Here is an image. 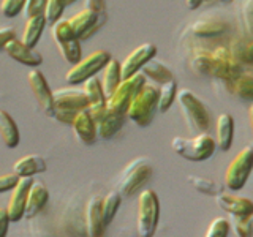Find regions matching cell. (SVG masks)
Masks as SVG:
<instances>
[{
	"label": "cell",
	"mask_w": 253,
	"mask_h": 237,
	"mask_svg": "<svg viewBox=\"0 0 253 237\" xmlns=\"http://www.w3.org/2000/svg\"><path fill=\"white\" fill-rule=\"evenodd\" d=\"M217 204L221 210H225L229 215L236 217H249L253 215V201L244 196H236L229 193H218Z\"/></svg>",
	"instance_id": "e0dca14e"
},
{
	"label": "cell",
	"mask_w": 253,
	"mask_h": 237,
	"mask_svg": "<svg viewBox=\"0 0 253 237\" xmlns=\"http://www.w3.org/2000/svg\"><path fill=\"white\" fill-rule=\"evenodd\" d=\"M113 55L109 54V51L98 49L89 54L87 57L81 59L75 65H71V68L65 73V81L70 85H79L83 84L85 79H89L95 76L98 71L103 70V67L109 62V59Z\"/></svg>",
	"instance_id": "ba28073f"
},
{
	"label": "cell",
	"mask_w": 253,
	"mask_h": 237,
	"mask_svg": "<svg viewBox=\"0 0 253 237\" xmlns=\"http://www.w3.org/2000/svg\"><path fill=\"white\" fill-rule=\"evenodd\" d=\"M152 172V164L147 158H136L130 161L122 171L121 180H119V193L122 196L134 195L150 180Z\"/></svg>",
	"instance_id": "52a82bcc"
},
{
	"label": "cell",
	"mask_w": 253,
	"mask_h": 237,
	"mask_svg": "<svg viewBox=\"0 0 253 237\" xmlns=\"http://www.w3.org/2000/svg\"><path fill=\"white\" fill-rule=\"evenodd\" d=\"M160 220V201L154 190H142L138 196L136 233L139 237H154Z\"/></svg>",
	"instance_id": "3957f363"
},
{
	"label": "cell",
	"mask_w": 253,
	"mask_h": 237,
	"mask_svg": "<svg viewBox=\"0 0 253 237\" xmlns=\"http://www.w3.org/2000/svg\"><path fill=\"white\" fill-rule=\"evenodd\" d=\"M68 22L73 27L75 35L79 41H85L108 22V13H95L89 8H83L81 11L71 16Z\"/></svg>",
	"instance_id": "30bf717a"
},
{
	"label": "cell",
	"mask_w": 253,
	"mask_h": 237,
	"mask_svg": "<svg viewBox=\"0 0 253 237\" xmlns=\"http://www.w3.org/2000/svg\"><path fill=\"white\" fill-rule=\"evenodd\" d=\"M126 116H116L106 113L105 117L97 123V134L100 139H111L114 134L122 128Z\"/></svg>",
	"instance_id": "4316f807"
},
{
	"label": "cell",
	"mask_w": 253,
	"mask_h": 237,
	"mask_svg": "<svg viewBox=\"0 0 253 237\" xmlns=\"http://www.w3.org/2000/svg\"><path fill=\"white\" fill-rule=\"evenodd\" d=\"M204 2H215V0H204ZM217 2H231V0H217Z\"/></svg>",
	"instance_id": "681fc988"
},
{
	"label": "cell",
	"mask_w": 253,
	"mask_h": 237,
	"mask_svg": "<svg viewBox=\"0 0 253 237\" xmlns=\"http://www.w3.org/2000/svg\"><path fill=\"white\" fill-rule=\"evenodd\" d=\"M13 38H16V30L13 27H0V51H3L6 43Z\"/></svg>",
	"instance_id": "7bdbcfd3"
},
{
	"label": "cell",
	"mask_w": 253,
	"mask_h": 237,
	"mask_svg": "<svg viewBox=\"0 0 253 237\" xmlns=\"http://www.w3.org/2000/svg\"><path fill=\"white\" fill-rule=\"evenodd\" d=\"M10 223H11V220H10V217H8L6 209L0 207V237H6Z\"/></svg>",
	"instance_id": "ee69618b"
},
{
	"label": "cell",
	"mask_w": 253,
	"mask_h": 237,
	"mask_svg": "<svg viewBox=\"0 0 253 237\" xmlns=\"http://www.w3.org/2000/svg\"><path fill=\"white\" fill-rule=\"evenodd\" d=\"M203 3H204V0H185V5L190 10H196V8H200Z\"/></svg>",
	"instance_id": "7dc6e473"
},
{
	"label": "cell",
	"mask_w": 253,
	"mask_h": 237,
	"mask_svg": "<svg viewBox=\"0 0 253 237\" xmlns=\"http://www.w3.org/2000/svg\"><path fill=\"white\" fill-rule=\"evenodd\" d=\"M103 76H101V87H103V92H105L106 98L113 93L117 85L121 84L122 81V73H121V62L117 59L111 57L109 62L103 67Z\"/></svg>",
	"instance_id": "d4e9b609"
},
{
	"label": "cell",
	"mask_w": 253,
	"mask_h": 237,
	"mask_svg": "<svg viewBox=\"0 0 253 237\" xmlns=\"http://www.w3.org/2000/svg\"><path fill=\"white\" fill-rule=\"evenodd\" d=\"M226 84L229 87V92L234 93L236 97L253 103V76L241 73L233 81H228Z\"/></svg>",
	"instance_id": "83f0119b"
},
{
	"label": "cell",
	"mask_w": 253,
	"mask_h": 237,
	"mask_svg": "<svg viewBox=\"0 0 253 237\" xmlns=\"http://www.w3.org/2000/svg\"><path fill=\"white\" fill-rule=\"evenodd\" d=\"M54 106L57 109H71V111H84L89 106L83 90L71 89V87H60L52 90Z\"/></svg>",
	"instance_id": "9a60e30c"
},
{
	"label": "cell",
	"mask_w": 253,
	"mask_h": 237,
	"mask_svg": "<svg viewBox=\"0 0 253 237\" xmlns=\"http://www.w3.org/2000/svg\"><path fill=\"white\" fill-rule=\"evenodd\" d=\"M59 52L63 57V60L68 62L70 65H75L83 59V49H81V41L78 38L70 40V41L57 43Z\"/></svg>",
	"instance_id": "1f68e13d"
},
{
	"label": "cell",
	"mask_w": 253,
	"mask_h": 237,
	"mask_svg": "<svg viewBox=\"0 0 253 237\" xmlns=\"http://www.w3.org/2000/svg\"><path fill=\"white\" fill-rule=\"evenodd\" d=\"M87 113L90 114V117L95 120V123H98L106 114V103H100V105H90L87 106Z\"/></svg>",
	"instance_id": "b9f144b4"
},
{
	"label": "cell",
	"mask_w": 253,
	"mask_h": 237,
	"mask_svg": "<svg viewBox=\"0 0 253 237\" xmlns=\"http://www.w3.org/2000/svg\"><path fill=\"white\" fill-rule=\"evenodd\" d=\"M234 138V118L231 114H220L215 123V146L221 152L229 150Z\"/></svg>",
	"instance_id": "ffe728a7"
},
{
	"label": "cell",
	"mask_w": 253,
	"mask_h": 237,
	"mask_svg": "<svg viewBox=\"0 0 253 237\" xmlns=\"http://www.w3.org/2000/svg\"><path fill=\"white\" fill-rule=\"evenodd\" d=\"M32 180H34L32 177H19L18 184L11 190L10 201H8V205H6L8 217H10L11 221H19L24 217L26 199H27L29 188L32 185Z\"/></svg>",
	"instance_id": "5bb4252c"
},
{
	"label": "cell",
	"mask_w": 253,
	"mask_h": 237,
	"mask_svg": "<svg viewBox=\"0 0 253 237\" xmlns=\"http://www.w3.org/2000/svg\"><path fill=\"white\" fill-rule=\"evenodd\" d=\"M75 2H78V0H67V5H71V3H75Z\"/></svg>",
	"instance_id": "f907efd6"
},
{
	"label": "cell",
	"mask_w": 253,
	"mask_h": 237,
	"mask_svg": "<svg viewBox=\"0 0 253 237\" xmlns=\"http://www.w3.org/2000/svg\"><path fill=\"white\" fill-rule=\"evenodd\" d=\"M176 95H177L176 79H171V81L160 85V89H158V111L162 114H165L172 106L174 100H176Z\"/></svg>",
	"instance_id": "4dcf8cb0"
},
{
	"label": "cell",
	"mask_w": 253,
	"mask_h": 237,
	"mask_svg": "<svg viewBox=\"0 0 253 237\" xmlns=\"http://www.w3.org/2000/svg\"><path fill=\"white\" fill-rule=\"evenodd\" d=\"M142 75L146 76V79H152V81L155 84H165V82H168L171 81V79H174V75H172V71L165 65V63L162 62H158V60H149L147 63H144L142 65V68L139 70Z\"/></svg>",
	"instance_id": "484cf974"
},
{
	"label": "cell",
	"mask_w": 253,
	"mask_h": 237,
	"mask_svg": "<svg viewBox=\"0 0 253 237\" xmlns=\"http://www.w3.org/2000/svg\"><path fill=\"white\" fill-rule=\"evenodd\" d=\"M171 147L179 157L190 161H204L215 152V139L209 133H200L195 138L176 136L171 141Z\"/></svg>",
	"instance_id": "277c9868"
},
{
	"label": "cell",
	"mask_w": 253,
	"mask_h": 237,
	"mask_svg": "<svg viewBox=\"0 0 253 237\" xmlns=\"http://www.w3.org/2000/svg\"><path fill=\"white\" fill-rule=\"evenodd\" d=\"M121 202H122V195L114 190V192H109L105 198L101 199V212H103V221L105 225L108 226L111 221L114 220L116 213L121 207Z\"/></svg>",
	"instance_id": "f546056e"
},
{
	"label": "cell",
	"mask_w": 253,
	"mask_h": 237,
	"mask_svg": "<svg viewBox=\"0 0 253 237\" xmlns=\"http://www.w3.org/2000/svg\"><path fill=\"white\" fill-rule=\"evenodd\" d=\"M85 8H89L95 13H108L106 0H85Z\"/></svg>",
	"instance_id": "f6af8a7d"
},
{
	"label": "cell",
	"mask_w": 253,
	"mask_h": 237,
	"mask_svg": "<svg viewBox=\"0 0 253 237\" xmlns=\"http://www.w3.org/2000/svg\"><path fill=\"white\" fill-rule=\"evenodd\" d=\"M192 65L196 70V73L209 78H217L225 82L233 81L234 78L242 73L241 63L236 62L231 51L223 46L215 47L212 52L196 54L192 60Z\"/></svg>",
	"instance_id": "6da1fadb"
},
{
	"label": "cell",
	"mask_w": 253,
	"mask_h": 237,
	"mask_svg": "<svg viewBox=\"0 0 253 237\" xmlns=\"http://www.w3.org/2000/svg\"><path fill=\"white\" fill-rule=\"evenodd\" d=\"M176 97H177V101L182 108V113H184L192 131H195L198 134L208 133L212 120H211V114L204 103L198 98L192 90H187V89L179 90Z\"/></svg>",
	"instance_id": "5b68a950"
},
{
	"label": "cell",
	"mask_w": 253,
	"mask_h": 237,
	"mask_svg": "<svg viewBox=\"0 0 253 237\" xmlns=\"http://www.w3.org/2000/svg\"><path fill=\"white\" fill-rule=\"evenodd\" d=\"M226 29H228V24L221 18H201L195 21L192 26L193 34L196 37H203V38L223 35Z\"/></svg>",
	"instance_id": "7402d4cb"
},
{
	"label": "cell",
	"mask_w": 253,
	"mask_h": 237,
	"mask_svg": "<svg viewBox=\"0 0 253 237\" xmlns=\"http://www.w3.org/2000/svg\"><path fill=\"white\" fill-rule=\"evenodd\" d=\"M3 51L10 55L13 60L30 68H38L43 63V55L38 51H35V47L24 44L19 38L10 40V41L6 43V46L3 47Z\"/></svg>",
	"instance_id": "4fadbf2b"
},
{
	"label": "cell",
	"mask_w": 253,
	"mask_h": 237,
	"mask_svg": "<svg viewBox=\"0 0 253 237\" xmlns=\"http://www.w3.org/2000/svg\"><path fill=\"white\" fill-rule=\"evenodd\" d=\"M27 82L42 113L47 117H52L55 106L52 100V90L46 81V76L38 68H30L27 73Z\"/></svg>",
	"instance_id": "8fae6325"
},
{
	"label": "cell",
	"mask_w": 253,
	"mask_h": 237,
	"mask_svg": "<svg viewBox=\"0 0 253 237\" xmlns=\"http://www.w3.org/2000/svg\"><path fill=\"white\" fill-rule=\"evenodd\" d=\"M83 92L85 95L87 101L90 105H100V103H106V95L103 92L101 82L97 76H92L89 79H85L83 82Z\"/></svg>",
	"instance_id": "f1b7e54d"
},
{
	"label": "cell",
	"mask_w": 253,
	"mask_h": 237,
	"mask_svg": "<svg viewBox=\"0 0 253 237\" xmlns=\"http://www.w3.org/2000/svg\"><path fill=\"white\" fill-rule=\"evenodd\" d=\"M47 199H49V190L40 180H32V185L29 188L27 199H26V209H24V217L32 218L42 210Z\"/></svg>",
	"instance_id": "d6986e66"
},
{
	"label": "cell",
	"mask_w": 253,
	"mask_h": 237,
	"mask_svg": "<svg viewBox=\"0 0 253 237\" xmlns=\"http://www.w3.org/2000/svg\"><path fill=\"white\" fill-rule=\"evenodd\" d=\"M47 168L46 160L42 155L30 154L16 160L13 164V172L18 174L19 177H32L35 174H42Z\"/></svg>",
	"instance_id": "44dd1931"
},
{
	"label": "cell",
	"mask_w": 253,
	"mask_h": 237,
	"mask_svg": "<svg viewBox=\"0 0 253 237\" xmlns=\"http://www.w3.org/2000/svg\"><path fill=\"white\" fill-rule=\"evenodd\" d=\"M188 182L193 185L196 192L209 195V196H217L218 193L223 192V187L218 185L215 180L209 177H200V176H188Z\"/></svg>",
	"instance_id": "d6a6232c"
},
{
	"label": "cell",
	"mask_w": 253,
	"mask_h": 237,
	"mask_svg": "<svg viewBox=\"0 0 253 237\" xmlns=\"http://www.w3.org/2000/svg\"><path fill=\"white\" fill-rule=\"evenodd\" d=\"M67 6V0H47L44 8V19L47 26H52L55 21L60 19V16Z\"/></svg>",
	"instance_id": "e575fe53"
},
{
	"label": "cell",
	"mask_w": 253,
	"mask_h": 237,
	"mask_svg": "<svg viewBox=\"0 0 253 237\" xmlns=\"http://www.w3.org/2000/svg\"><path fill=\"white\" fill-rule=\"evenodd\" d=\"M0 136H2L3 144L8 149L18 147L21 141V133L14 118L6 113L5 109H0Z\"/></svg>",
	"instance_id": "cb8c5ba5"
},
{
	"label": "cell",
	"mask_w": 253,
	"mask_h": 237,
	"mask_svg": "<svg viewBox=\"0 0 253 237\" xmlns=\"http://www.w3.org/2000/svg\"><path fill=\"white\" fill-rule=\"evenodd\" d=\"M146 82L147 79L141 71L128 78H124L121 84L117 85V89L106 98V113L116 116H126V109H128L131 98Z\"/></svg>",
	"instance_id": "8992f818"
},
{
	"label": "cell",
	"mask_w": 253,
	"mask_h": 237,
	"mask_svg": "<svg viewBox=\"0 0 253 237\" xmlns=\"http://www.w3.org/2000/svg\"><path fill=\"white\" fill-rule=\"evenodd\" d=\"M158 111V87L154 84H144L141 89L134 93L131 98L126 117L133 120L138 126L144 128L154 120V116Z\"/></svg>",
	"instance_id": "7a4b0ae2"
},
{
	"label": "cell",
	"mask_w": 253,
	"mask_h": 237,
	"mask_svg": "<svg viewBox=\"0 0 253 237\" xmlns=\"http://www.w3.org/2000/svg\"><path fill=\"white\" fill-rule=\"evenodd\" d=\"M101 199L103 198L95 195L90 196L85 205V229L89 237H103L105 234V221H103V212H101Z\"/></svg>",
	"instance_id": "2e32d148"
},
{
	"label": "cell",
	"mask_w": 253,
	"mask_h": 237,
	"mask_svg": "<svg viewBox=\"0 0 253 237\" xmlns=\"http://www.w3.org/2000/svg\"><path fill=\"white\" fill-rule=\"evenodd\" d=\"M229 226L239 237H253V215L249 217H236L231 215Z\"/></svg>",
	"instance_id": "836d02e7"
},
{
	"label": "cell",
	"mask_w": 253,
	"mask_h": 237,
	"mask_svg": "<svg viewBox=\"0 0 253 237\" xmlns=\"http://www.w3.org/2000/svg\"><path fill=\"white\" fill-rule=\"evenodd\" d=\"M24 5H26V0H2L0 2V13L5 18H14L24 10Z\"/></svg>",
	"instance_id": "74e56055"
},
{
	"label": "cell",
	"mask_w": 253,
	"mask_h": 237,
	"mask_svg": "<svg viewBox=\"0 0 253 237\" xmlns=\"http://www.w3.org/2000/svg\"><path fill=\"white\" fill-rule=\"evenodd\" d=\"M18 180H19V176H18V174H14V172L0 176V193L11 192V190L14 188V185L18 184Z\"/></svg>",
	"instance_id": "ab89813d"
},
{
	"label": "cell",
	"mask_w": 253,
	"mask_h": 237,
	"mask_svg": "<svg viewBox=\"0 0 253 237\" xmlns=\"http://www.w3.org/2000/svg\"><path fill=\"white\" fill-rule=\"evenodd\" d=\"M70 126L73 128L76 138L81 141L83 144L90 146L93 142H97V139H98L97 123H95V120L90 117V114L87 113V109L79 111Z\"/></svg>",
	"instance_id": "ac0fdd59"
},
{
	"label": "cell",
	"mask_w": 253,
	"mask_h": 237,
	"mask_svg": "<svg viewBox=\"0 0 253 237\" xmlns=\"http://www.w3.org/2000/svg\"><path fill=\"white\" fill-rule=\"evenodd\" d=\"M253 171V146H245L228 164L225 185L229 190H241Z\"/></svg>",
	"instance_id": "9c48e42d"
},
{
	"label": "cell",
	"mask_w": 253,
	"mask_h": 237,
	"mask_svg": "<svg viewBox=\"0 0 253 237\" xmlns=\"http://www.w3.org/2000/svg\"><path fill=\"white\" fill-rule=\"evenodd\" d=\"M229 51H231L236 62H239L241 65L242 63H245V65H253V40L245 44H241V46L237 44Z\"/></svg>",
	"instance_id": "d590c367"
},
{
	"label": "cell",
	"mask_w": 253,
	"mask_h": 237,
	"mask_svg": "<svg viewBox=\"0 0 253 237\" xmlns=\"http://www.w3.org/2000/svg\"><path fill=\"white\" fill-rule=\"evenodd\" d=\"M79 111H71V109H57L55 108L54 111V118L55 120H59L60 123H65V125H71V122L75 120L76 114Z\"/></svg>",
	"instance_id": "60d3db41"
},
{
	"label": "cell",
	"mask_w": 253,
	"mask_h": 237,
	"mask_svg": "<svg viewBox=\"0 0 253 237\" xmlns=\"http://www.w3.org/2000/svg\"><path fill=\"white\" fill-rule=\"evenodd\" d=\"M249 120H250V128H252V133H253V103L249 108Z\"/></svg>",
	"instance_id": "c3c4849f"
},
{
	"label": "cell",
	"mask_w": 253,
	"mask_h": 237,
	"mask_svg": "<svg viewBox=\"0 0 253 237\" xmlns=\"http://www.w3.org/2000/svg\"><path fill=\"white\" fill-rule=\"evenodd\" d=\"M242 13L245 16V21H247V24H250V21L253 18V0H247V2L244 3Z\"/></svg>",
	"instance_id": "bcb514c9"
},
{
	"label": "cell",
	"mask_w": 253,
	"mask_h": 237,
	"mask_svg": "<svg viewBox=\"0 0 253 237\" xmlns=\"http://www.w3.org/2000/svg\"><path fill=\"white\" fill-rule=\"evenodd\" d=\"M46 26L47 24H46V19L43 14L30 16V18H27L26 24H24L21 41L30 47H35L37 43L40 41V38H42V34L44 32Z\"/></svg>",
	"instance_id": "603a6c76"
},
{
	"label": "cell",
	"mask_w": 253,
	"mask_h": 237,
	"mask_svg": "<svg viewBox=\"0 0 253 237\" xmlns=\"http://www.w3.org/2000/svg\"><path fill=\"white\" fill-rule=\"evenodd\" d=\"M46 2H47V0H26V5H24V13H26L27 18H30V16L44 14Z\"/></svg>",
	"instance_id": "f35d334b"
},
{
	"label": "cell",
	"mask_w": 253,
	"mask_h": 237,
	"mask_svg": "<svg viewBox=\"0 0 253 237\" xmlns=\"http://www.w3.org/2000/svg\"><path fill=\"white\" fill-rule=\"evenodd\" d=\"M157 55V46L154 43H142L138 47L126 55L125 60L121 63V73H122V79L128 78L142 68L144 63H147L149 60H152Z\"/></svg>",
	"instance_id": "7c38bea8"
},
{
	"label": "cell",
	"mask_w": 253,
	"mask_h": 237,
	"mask_svg": "<svg viewBox=\"0 0 253 237\" xmlns=\"http://www.w3.org/2000/svg\"><path fill=\"white\" fill-rule=\"evenodd\" d=\"M229 229H231L229 221L223 217H218L211 221V225L208 228V231H206L204 237H228Z\"/></svg>",
	"instance_id": "8d00e7d4"
}]
</instances>
